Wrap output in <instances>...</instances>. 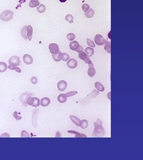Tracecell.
<instances>
[{"label": "cell", "mask_w": 143, "mask_h": 160, "mask_svg": "<svg viewBox=\"0 0 143 160\" xmlns=\"http://www.w3.org/2000/svg\"><path fill=\"white\" fill-rule=\"evenodd\" d=\"M95 126L94 130L92 133L94 137H103L105 135V130L102 126L101 120L98 119L97 121L94 123Z\"/></svg>", "instance_id": "6da1fadb"}, {"label": "cell", "mask_w": 143, "mask_h": 160, "mask_svg": "<svg viewBox=\"0 0 143 160\" xmlns=\"http://www.w3.org/2000/svg\"><path fill=\"white\" fill-rule=\"evenodd\" d=\"M14 12L10 10L4 11L1 12L0 15V19L3 22H8L10 21L13 17Z\"/></svg>", "instance_id": "7a4b0ae2"}, {"label": "cell", "mask_w": 143, "mask_h": 160, "mask_svg": "<svg viewBox=\"0 0 143 160\" xmlns=\"http://www.w3.org/2000/svg\"><path fill=\"white\" fill-rule=\"evenodd\" d=\"M10 65L12 66H19L20 65V59L17 56H13L8 59Z\"/></svg>", "instance_id": "3957f363"}, {"label": "cell", "mask_w": 143, "mask_h": 160, "mask_svg": "<svg viewBox=\"0 0 143 160\" xmlns=\"http://www.w3.org/2000/svg\"><path fill=\"white\" fill-rule=\"evenodd\" d=\"M48 48L52 55H57L60 52L58 45L56 43H50L49 45Z\"/></svg>", "instance_id": "277c9868"}, {"label": "cell", "mask_w": 143, "mask_h": 160, "mask_svg": "<svg viewBox=\"0 0 143 160\" xmlns=\"http://www.w3.org/2000/svg\"><path fill=\"white\" fill-rule=\"evenodd\" d=\"M94 40L95 43L99 46H101L103 45H104V43H106V40L104 38L103 36L99 34L95 35Z\"/></svg>", "instance_id": "5b68a950"}, {"label": "cell", "mask_w": 143, "mask_h": 160, "mask_svg": "<svg viewBox=\"0 0 143 160\" xmlns=\"http://www.w3.org/2000/svg\"><path fill=\"white\" fill-rule=\"evenodd\" d=\"M67 87H68L67 82L66 81H64V80H61L57 84V88L60 91H63L65 90L66 89Z\"/></svg>", "instance_id": "8992f818"}, {"label": "cell", "mask_w": 143, "mask_h": 160, "mask_svg": "<svg viewBox=\"0 0 143 160\" xmlns=\"http://www.w3.org/2000/svg\"><path fill=\"white\" fill-rule=\"evenodd\" d=\"M23 59L24 62L26 64H27V65H31L33 62V57L29 54H25L23 56Z\"/></svg>", "instance_id": "52a82bcc"}, {"label": "cell", "mask_w": 143, "mask_h": 160, "mask_svg": "<svg viewBox=\"0 0 143 160\" xmlns=\"http://www.w3.org/2000/svg\"><path fill=\"white\" fill-rule=\"evenodd\" d=\"M89 68L88 69V76L90 77H93L95 76V74H96V71H95L94 67V64H89Z\"/></svg>", "instance_id": "ba28073f"}, {"label": "cell", "mask_w": 143, "mask_h": 160, "mask_svg": "<svg viewBox=\"0 0 143 160\" xmlns=\"http://www.w3.org/2000/svg\"><path fill=\"white\" fill-rule=\"evenodd\" d=\"M67 65L69 68L74 69L76 68L78 66V62L75 59H71L67 63Z\"/></svg>", "instance_id": "9c48e42d"}, {"label": "cell", "mask_w": 143, "mask_h": 160, "mask_svg": "<svg viewBox=\"0 0 143 160\" xmlns=\"http://www.w3.org/2000/svg\"><path fill=\"white\" fill-rule=\"evenodd\" d=\"M70 119H71V120L72 121L74 124L78 126H80L81 120H80L79 117H76V116H73V115H71V116H70Z\"/></svg>", "instance_id": "30bf717a"}, {"label": "cell", "mask_w": 143, "mask_h": 160, "mask_svg": "<svg viewBox=\"0 0 143 160\" xmlns=\"http://www.w3.org/2000/svg\"><path fill=\"white\" fill-rule=\"evenodd\" d=\"M50 104V99L48 97H44L41 100L40 104L43 107H47Z\"/></svg>", "instance_id": "8fae6325"}, {"label": "cell", "mask_w": 143, "mask_h": 160, "mask_svg": "<svg viewBox=\"0 0 143 160\" xmlns=\"http://www.w3.org/2000/svg\"><path fill=\"white\" fill-rule=\"evenodd\" d=\"M32 34H33V28L30 25H29L27 26V36L29 41L32 40Z\"/></svg>", "instance_id": "7c38bea8"}, {"label": "cell", "mask_w": 143, "mask_h": 160, "mask_svg": "<svg viewBox=\"0 0 143 160\" xmlns=\"http://www.w3.org/2000/svg\"><path fill=\"white\" fill-rule=\"evenodd\" d=\"M79 43L77 41H72L70 43L69 47L72 50H75V51L76 50V49L79 47Z\"/></svg>", "instance_id": "4fadbf2b"}, {"label": "cell", "mask_w": 143, "mask_h": 160, "mask_svg": "<svg viewBox=\"0 0 143 160\" xmlns=\"http://www.w3.org/2000/svg\"><path fill=\"white\" fill-rule=\"evenodd\" d=\"M38 117L37 115H36V113H33V114H32V125L34 127H37V125H38Z\"/></svg>", "instance_id": "5bb4252c"}, {"label": "cell", "mask_w": 143, "mask_h": 160, "mask_svg": "<svg viewBox=\"0 0 143 160\" xmlns=\"http://www.w3.org/2000/svg\"><path fill=\"white\" fill-rule=\"evenodd\" d=\"M57 100L60 103H64L67 101V97L66 96L65 94H60L57 97Z\"/></svg>", "instance_id": "9a60e30c"}, {"label": "cell", "mask_w": 143, "mask_h": 160, "mask_svg": "<svg viewBox=\"0 0 143 160\" xmlns=\"http://www.w3.org/2000/svg\"><path fill=\"white\" fill-rule=\"evenodd\" d=\"M40 2L38 0H30L29 2V7L30 8H35L37 7L40 5Z\"/></svg>", "instance_id": "2e32d148"}, {"label": "cell", "mask_w": 143, "mask_h": 160, "mask_svg": "<svg viewBox=\"0 0 143 160\" xmlns=\"http://www.w3.org/2000/svg\"><path fill=\"white\" fill-rule=\"evenodd\" d=\"M85 52H86L85 53L86 54V55L89 57H92L94 55V49L90 47H86L85 49Z\"/></svg>", "instance_id": "e0dca14e"}, {"label": "cell", "mask_w": 143, "mask_h": 160, "mask_svg": "<svg viewBox=\"0 0 143 160\" xmlns=\"http://www.w3.org/2000/svg\"><path fill=\"white\" fill-rule=\"evenodd\" d=\"M95 87L97 90L99 91L100 92H103L104 91V87L103 85V84L101 83H100V82H96L95 83Z\"/></svg>", "instance_id": "ac0fdd59"}, {"label": "cell", "mask_w": 143, "mask_h": 160, "mask_svg": "<svg viewBox=\"0 0 143 160\" xmlns=\"http://www.w3.org/2000/svg\"><path fill=\"white\" fill-rule=\"evenodd\" d=\"M21 34H22V36L25 40H27V26H25L22 28V30H21Z\"/></svg>", "instance_id": "d6986e66"}, {"label": "cell", "mask_w": 143, "mask_h": 160, "mask_svg": "<svg viewBox=\"0 0 143 160\" xmlns=\"http://www.w3.org/2000/svg\"><path fill=\"white\" fill-rule=\"evenodd\" d=\"M95 14V11L92 8H89V10L85 12V16L87 18H92Z\"/></svg>", "instance_id": "ffe728a7"}, {"label": "cell", "mask_w": 143, "mask_h": 160, "mask_svg": "<svg viewBox=\"0 0 143 160\" xmlns=\"http://www.w3.org/2000/svg\"><path fill=\"white\" fill-rule=\"evenodd\" d=\"M68 133H74L75 134V137H86L87 136L86 135L81 134L78 132L75 131V130H68Z\"/></svg>", "instance_id": "44dd1931"}, {"label": "cell", "mask_w": 143, "mask_h": 160, "mask_svg": "<svg viewBox=\"0 0 143 160\" xmlns=\"http://www.w3.org/2000/svg\"><path fill=\"white\" fill-rule=\"evenodd\" d=\"M7 65L6 63L4 62H0V72H5L7 71Z\"/></svg>", "instance_id": "7402d4cb"}, {"label": "cell", "mask_w": 143, "mask_h": 160, "mask_svg": "<svg viewBox=\"0 0 143 160\" xmlns=\"http://www.w3.org/2000/svg\"><path fill=\"white\" fill-rule=\"evenodd\" d=\"M104 50L108 53H111V44L110 42L106 40V43H104Z\"/></svg>", "instance_id": "603a6c76"}, {"label": "cell", "mask_w": 143, "mask_h": 160, "mask_svg": "<svg viewBox=\"0 0 143 160\" xmlns=\"http://www.w3.org/2000/svg\"><path fill=\"white\" fill-rule=\"evenodd\" d=\"M80 126L81 128L83 129H85L88 127V122L86 120H82L81 121V123H80Z\"/></svg>", "instance_id": "cb8c5ba5"}, {"label": "cell", "mask_w": 143, "mask_h": 160, "mask_svg": "<svg viewBox=\"0 0 143 160\" xmlns=\"http://www.w3.org/2000/svg\"><path fill=\"white\" fill-rule=\"evenodd\" d=\"M36 10H37L38 12H40V13H43L45 11L46 7L44 4H40V5L38 7H37Z\"/></svg>", "instance_id": "d4e9b609"}, {"label": "cell", "mask_w": 143, "mask_h": 160, "mask_svg": "<svg viewBox=\"0 0 143 160\" xmlns=\"http://www.w3.org/2000/svg\"><path fill=\"white\" fill-rule=\"evenodd\" d=\"M61 52H59V53L57 55H52V57H53V59L56 62H59L61 60Z\"/></svg>", "instance_id": "484cf974"}, {"label": "cell", "mask_w": 143, "mask_h": 160, "mask_svg": "<svg viewBox=\"0 0 143 160\" xmlns=\"http://www.w3.org/2000/svg\"><path fill=\"white\" fill-rule=\"evenodd\" d=\"M65 19L67 22H68L69 23L71 24L73 23L74 22L73 17V15L71 14H67L65 17Z\"/></svg>", "instance_id": "4316f807"}, {"label": "cell", "mask_w": 143, "mask_h": 160, "mask_svg": "<svg viewBox=\"0 0 143 160\" xmlns=\"http://www.w3.org/2000/svg\"><path fill=\"white\" fill-rule=\"evenodd\" d=\"M61 59L63 61H68L70 59V57L68 53H61Z\"/></svg>", "instance_id": "83f0119b"}, {"label": "cell", "mask_w": 143, "mask_h": 160, "mask_svg": "<svg viewBox=\"0 0 143 160\" xmlns=\"http://www.w3.org/2000/svg\"><path fill=\"white\" fill-rule=\"evenodd\" d=\"M7 68L8 69H9L14 70V71H16L17 72H19V73H21V72H22V71H21L20 69L18 67H17V66L9 65V66H8V67H7Z\"/></svg>", "instance_id": "f1b7e54d"}, {"label": "cell", "mask_w": 143, "mask_h": 160, "mask_svg": "<svg viewBox=\"0 0 143 160\" xmlns=\"http://www.w3.org/2000/svg\"><path fill=\"white\" fill-rule=\"evenodd\" d=\"M33 102H34V97H28L27 100H26V103L29 106H33Z\"/></svg>", "instance_id": "f546056e"}, {"label": "cell", "mask_w": 143, "mask_h": 160, "mask_svg": "<svg viewBox=\"0 0 143 160\" xmlns=\"http://www.w3.org/2000/svg\"><path fill=\"white\" fill-rule=\"evenodd\" d=\"M40 105V99L37 97H34V102L33 104V107H38Z\"/></svg>", "instance_id": "4dcf8cb0"}, {"label": "cell", "mask_w": 143, "mask_h": 160, "mask_svg": "<svg viewBox=\"0 0 143 160\" xmlns=\"http://www.w3.org/2000/svg\"><path fill=\"white\" fill-rule=\"evenodd\" d=\"M67 38H68V40H70V41H72V40H73L74 39H75V34L72 33H69V34L67 35Z\"/></svg>", "instance_id": "1f68e13d"}, {"label": "cell", "mask_w": 143, "mask_h": 160, "mask_svg": "<svg viewBox=\"0 0 143 160\" xmlns=\"http://www.w3.org/2000/svg\"><path fill=\"white\" fill-rule=\"evenodd\" d=\"M88 56L86 55V54L85 53V52H81V53H79V58L81 59V60H85V59H86V57H87Z\"/></svg>", "instance_id": "d6a6232c"}, {"label": "cell", "mask_w": 143, "mask_h": 160, "mask_svg": "<svg viewBox=\"0 0 143 160\" xmlns=\"http://www.w3.org/2000/svg\"><path fill=\"white\" fill-rule=\"evenodd\" d=\"M82 10H83V11L86 12L87 11L89 10V9L90 8V7H89V5H88V4H84V5H82Z\"/></svg>", "instance_id": "836d02e7"}, {"label": "cell", "mask_w": 143, "mask_h": 160, "mask_svg": "<svg viewBox=\"0 0 143 160\" xmlns=\"http://www.w3.org/2000/svg\"><path fill=\"white\" fill-rule=\"evenodd\" d=\"M86 42H87V44L88 46H91V47H94L95 46V43L92 41V40H91V39H86Z\"/></svg>", "instance_id": "e575fe53"}, {"label": "cell", "mask_w": 143, "mask_h": 160, "mask_svg": "<svg viewBox=\"0 0 143 160\" xmlns=\"http://www.w3.org/2000/svg\"><path fill=\"white\" fill-rule=\"evenodd\" d=\"M77 94H78V92L77 91H71V92H67V93H66L65 95H66V96L67 97V98H68V97H69L73 96V95Z\"/></svg>", "instance_id": "d590c367"}, {"label": "cell", "mask_w": 143, "mask_h": 160, "mask_svg": "<svg viewBox=\"0 0 143 160\" xmlns=\"http://www.w3.org/2000/svg\"><path fill=\"white\" fill-rule=\"evenodd\" d=\"M21 137H29V135L26 130H22L21 132Z\"/></svg>", "instance_id": "8d00e7d4"}, {"label": "cell", "mask_w": 143, "mask_h": 160, "mask_svg": "<svg viewBox=\"0 0 143 160\" xmlns=\"http://www.w3.org/2000/svg\"><path fill=\"white\" fill-rule=\"evenodd\" d=\"M13 115L15 119H16V120H20V119H22V117H21V116H19V115H18V112H14L13 113Z\"/></svg>", "instance_id": "74e56055"}, {"label": "cell", "mask_w": 143, "mask_h": 160, "mask_svg": "<svg viewBox=\"0 0 143 160\" xmlns=\"http://www.w3.org/2000/svg\"><path fill=\"white\" fill-rule=\"evenodd\" d=\"M30 81H31L32 84H36L38 83V78H36V77H32L31 79H30Z\"/></svg>", "instance_id": "f35d334b"}, {"label": "cell", "mask_w": 143, "mask_h": 160, "mask_svg": "<svg viewBox=\"0 0 143 160\" xmlns=\"http://www.w3.org/2000/svg\"><path fill=\"white\" fill-rule=\"evenodd\" d=\"M84 62H85V64H88V65H89V64H91V63H92V61H91L90 59H89V57H86V59H85V60H84Z\"/></svg>", "instance_id": "ab89813d"}, {"label": "cell", "mask_w": 143, "mask_h": 160, "mask_svg": "<svg viewBox=\"0 0 143 160\" xmlns=\"http://www.w3.org/2000/svg\"><path fill=\"white\" fill-rule=\"evenodd\" d=\"M75 51L77 52H79V53L82 52H84V48H83V47H82V46L79 45V47H78V48L76 49V50Z\"/></svg>", "instance_id": "60d3db41"}, {"label": "cell", "mask_w": 143, "mask_h": 160, "mask_svg": "<svg viewBox=\"0 0 143 160\" xmlns=\"http://www.w3.org/2000/svg\"><path fill=\"white\" fill-rule=\"evenodd\" d=\"M10 137V135L7 133H2L1 136H0V137Z\"/></svg>", "instance_id": "b9f144b4"}, {"label": "cell", "mask_w": 143, "mask_h": 160, "mask_svg": "<svg viewBox=\"0 0 143 160\" xmlns=\"http://www.w3.org/2000/svg\"><path fill=\"white\" fill-rule=\"evenodd\" d=\"M56 137H61V134H60V132L57 131V132H56Z\"/></svg>", "instance_id": "7bdbcfd3"}, {"label": "cell", "mask_w": 143, "mask_h": 160, "mask_svg": "<svg viewBox=\"0 0 143 160\" xmlns=\"http://www.w3.org/2000/svg\"><path fill=\"white\" fill-rule=\"evenodd\" d=\"M110 94H111V92H109V93H108V94H107V97H108V99H109V100H111V98H110Z\"/></svg>", "instance_id": "ee69618b"}, {"label": "cell", "mask_w": 143, "mask_h": 160, "mask_svg": "<svg viewBox=\"0 0 143 160\" xmlns=\"http://www.w3.org/2000/svg\"><path fill=\"white\" fill-rule=\"evenodd\" d=\"M59 1H60V2H65L66 1H67V0H59Z\"/></svg>", "instance_id": "f6af8a7d"}]
</instances>
